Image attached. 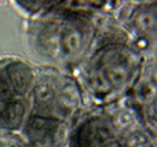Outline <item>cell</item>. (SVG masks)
Returning <instances> with one entry per match:
<instances>
[{
	"instance_id": "obj_1",
	"label": "cell",
	"mask_w": 157,
	"mask_h": 147,
	"mask_svg": "<svg viewBox=\"0 0 157 147\" xmlns=\"http://www.w3.org/2000/svg\"><path fill=\"white\" fill-rule=\"evenodd\" d=\"M107 2L44 1L27 17L28 48L42 65L74 71L88 55L104 23Z\"/></svg>"
},
{
	"instance_id": "obj_2",
	"label": "cell",
	"mask_w": 157,
	"mask_h": 147,
	"mask_svg": "<svg viewBox=\"0 0 157 147\" xmlns=\"http://www.w3.org/2000/svg\"><path fill=\"white\" fill-rule=\"evenodd\" d=\"M146 59L137 43L118 23L104 22L88 55L72 72L87 102L104 107L126 96Z\"/></svg>"
},
{
	"instance_id": "obj_3",
	"label": "cell",
	"mask_w": 157,
	"mask_h": 147,
	"mask_svg": "<svg viewBox=\"0 0 157 147\" xmlns=\"http://www.w3.org/2000/svg\"><path fill=\"white\" fill-rule=\"evenodd\" d=\"M88 102L72 71L37 65L31 116L74 125Z\"/></svg>"
},
{
	"instance_id": "obj_4",
	"label": "cell",
	"mask_w": 157,
	"mask_h": 147,
	"mask_svg": "<svg viewBox=\"0 0 157 147\" xmlns=\"http://www.w3.org/2000/svg\"><path fill=\"white\" fill-rule=\"evenodd\" d=\"M37 65L20 56L0 58V136H18L32 113Z\"/></svg>"
},
{
	"instance_id": "obj_5",
	"label": "cell",
	"mask_w": 157,
	"mask_h": 147,
	"mask_svg": "<svg viewBox=\"0 0 157 147\" xmlns=\"http://www.w3.org/2000/svg\"><path fill=\"white\" fill-rule=\"evenodd\" d=\"M65 147H125L105 107L86 110L72 125Z\"/></svg>"
},
{
	"instance_id": "obj_6",
	"label": "cell",
	"mask_w": 157,
	"mask_h": 147,
	"mask_svg": "<svg viewBox=\"0 0 157 147\" xmlns=\"http://www.w3.org/2000/svg\"><path fill=\"white\" fill-rule=\"evenodd\" d=\"M120 2L117 23L137 43L147 58L156 56V32H157V2Z\"/></svg>"
},
{
	"instance_id": "obj_7",
	"label": "cell",
	"mask_w": 157,
	"mask_h": 147,
	"mask_svg": "<svg viewBox=\"0 0 157 147\" xmlns=\"http://www.w3.org/2000/svg\"><path fill=\"white\" fill-rule=\"evenodd\" d=\"M145 127L156 135V56L147 58L135 83L125 96Z\"/></svg>"
},
{
	"instance_id": "obj_8",
	"label": "cell",
	"mask_w": 157,
	"mask_h": 147,
	"mask_svg": "<svg viewBox=\"0 0 157 147\" xmlns=\"http://www.w3.org/2000/svg\"><path fill=\"white\" fill-rule=\"evenodd\" d=\"M72 125L29 116L18 137L28 147H65Z\"/></svg>"
}]
</instances>
